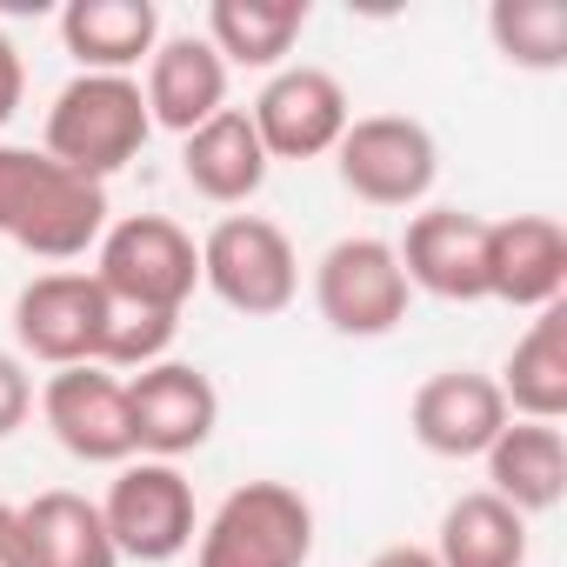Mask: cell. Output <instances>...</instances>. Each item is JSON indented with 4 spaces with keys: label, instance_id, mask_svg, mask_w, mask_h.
<instances>
[{
    "label": "cell",
    "instance_id": "obj_7",
    "mask_svg": "<svg viewBox=\"0 0 567 567\" xmlns=\"http://www.w3.org/2000/svg\"><path fill=\"white\" fill-rule=\"evenodd\" d=\"M334 167H341V187L368 207H421L441 174V147L408 114H361L348 121Z\"/></svg>",
    "mask_w": 567,
    "mask_h": 567
},
{
    "label": "cell",
    "instance_id": "obj_13",
    "mask_svg": "<svg viewBox=\"0 0 567 567\" xmlns=\"http://www.w3.org/2000/svg\"><path fill=\"white\" fill-rule=\"evenodd\" d=\"M408 288L434 301H487V220L467 207H427L394 247Z\"/></svg>",
    "mask_w": 567,
    "mask_h": 567
},
{
    "label": "cell",
    "instance_id": "obj_21",
    "mask_svg": "<svg viewBox=\"0 0 567 567\" xmlns=\"http://www.w3.org/2000/svg\"><path fill=\"white\" fill-rule=\"evenodd\" d=\"M301 28H308V0H214L207 8V48L227 68H254V74H280Z\"/></svg>",
    "mask_w": 567,
    "mask_h": 567
},
{
    "label": "cell",
    "instance_id": "obj_14",
    "mask_svg": "<svg viewBox=\"0 0 567 567\" xmlns=\"http://www.w3.org/2000/svg\"><path fill=\"white\" fill-rule=\"evenodd\" d=\"M507 401L494 388V374H474V368H447V374H427L414 388V408H408V427L427 454L441 461H474L494 447V434L507 427Z\"/></svg>",
    "mask_w": 567,
    "mask_h": 567
},
{
    "label": "cell",
    "instance_id": "obj_20",
    "mask_svg": "<svg viewBox=\"0 0 567 567\" xmlns=\"http://www.w3.org/2000/svg\"><path fill=\"white\" fill-rule=\"evenodd\" d=\"M494 388H501L507 414H520V421H547L554 427L567 414V301L534 315V328L514 341V354H507Z\"/></svg>",
    "mask_w": 567,
    "mask_h": 567
},
{
    "label": "cell",
    "instance_id": "obj_17",
    "mask_svg": "<svg viewBox=\"0 0 567 567\" xmlns=\"http://www.w3.org/2000/svg\"><path fill=\"white\" fill-rule=\"evenodd\" d=\"M267 147H260V134H254V121L240 114V107H220L207 127H194L187 141H181V174H187V187L200 194V200H214V207H240V200H254L260 194V181H267Z\"/></svg>",
    "mask_w": 567,
    "mask_h": 567
},
{
    "label": "cell",
    "instance_id": "obj_27",
    "mask_svg": "<svg viewBox=\"0 0 567 567\" xmlns=\"http://www.w3.org/2000/svg\"><path fill=\"white\" fill-rule=\"evenodd\" d=\"M21 94H28V68H21V48L0 34V127L21 114Z\"/></svg>",
    "mask_w": 567,
    "mask_h": 567
},
{
    "label": "cell",
    "instance_id": "obj_28",
    "mask_svg": "<svg viewBox=\"0 0 567 567\" xmlns=\"http://www.w3.org/2000/svg\"><path fill=\"white\" fill-rule=\"evenodd\" d=\"M0 567H28V527H21V507H0Z\"/></svg>",
    "mask_w": 567,
    "mask_h": 567
},
{
    "label": "cell",
    "instance_id": "obj_12",
    "mask_svg": "<svg viewBox=\"0 0 567 567\" xmlns=\"http://www.w3.org/2000/svg\"><path fill=\"white\" fill-rule=\"evenodd\" d=\"M41 414L54 441L87 467H127L134 461V421H127V381L107 368H54L41 388Z\"/></svg>",
    "mask_w": 567,
    "mask_h": 567
},
{
    "label": "cell",
    "instance_id": "obj_23",
    "mask_svg": "<svg viewBox=\"0 0 567 567\" xmlns=\"http://www.w3.org/2000/svg\"><path fill=\"white\" fill-rule=\"evenodd\" d=\"M434 560L441 567H527V520L487 487H474L441 514Z\"/></svg>",
    "mask_w": 567,
    "mask_h": 567
},
{
    "label": "cell",
    "instance_id": "obj_25",
    "mask_svg": "<svg viewBox=\"0 0 567 567\" xmlns=\"http://www.w3.org/2000/svg\"><path fill=\"white\" fill-rule=\"evenodd\" d=\"M174 334H181V315L114 308V321H107V348H101V368H154V361H167Z\"/></svg>",
    "mask_w": 567,
    "mask_h": 567
},
{
    "label": "cell",
    "instance_id": "obj_5",
    "mask_svg": "<svg viewBox=\"0 0 567 567\" xmlns=\"http://www.w3.org/2000/svg\"><path fill=\"white\" fill-rule=\"evenodd\" d=\"M200 280L234 315L267 321V315H288L295 308V295H301V254H295V240L280 234L274 220L227 214L200 240Z\"/></svg>",
    "mask_w": 567,
    "mask_h": 567
},
{
    "label": "cell",
    "instance_id": "obj_2",
    "mask_svg": "<svg viewBox=\"0 0 567 567\" xmlns=\"http://www.w3.org/2000/svg\"><path fill=\"white\" fill-rule=\"evenodd\" d=\"M147 134H154V121H147L134 74H74L48 107V147L41 154H54L61 167H74L87 181H107L147 147Z\"/></svg>",
    "mask_w": 567,
    "mask_h": 567
},
{
    "label": "cell",
    "instance_id": "obj_18",
    "mask_svg": "<svg viewBox=\"0 0 567 567\" xmlns=\"http://www.w3.org/2000/svg\"><path fill=\"white\" fill-rule=\"evenodd\" d=\"M61 41L81 74H134L161 48V8L154 0H68Z\"/></svg>",
    "mask_w": 567,
    "mask_h": 567
},
{
    "label": "cell",
    "instance_id": "obj_6",
    "mask_svg": "<svg viewBox=\"0 0 567 567\" xmlns=\"http://www.w3.org/2000/svg\"><path fill=\"white\" fill-rule=\"evenodd\" d=\"M408 274L394 260V240H374V234H348L321 254L315 267V308L334 334L348 341H381L408 321Z\"/></svg>",
    "mask_w": 567,
    "mask_h": 567
},
{
    "label": "cell",
    "instance_id": "obj_1",
    "mask_svg": "<svg viewBox=\"0 0 567 567\" xmlns=\"http://www.w3.org/2000/svg\"><path fill=\"white\" fill-rule=\"evenodd\" d=\"M107 234V181L0 141V240L34 260H81Z\"/></svg>",
    "mask_w": 567,
    "mask_h": 567
},
{
    "label": "cell",
    "instance_id": "obj_29",
    "mask_svg": "<svg viewBox=\"0 0 567 567\" xmlns=\"http://www.w3.org/2000/svg\"><path fill=\"white\" fill-rule=\"evenodd\" d=\"M368 567H441L434 560V547H414V540H394V547H381Z\"/></svg>",
    "mask_w": 567,
    "mask_h": 567
},
{
    "label": "cell",
    "instance_id": "obj_16",
    "mask_svg": "<svg viewBox=\"0 0 567 567\" xmlns=\"http://www.w3.org/2000/svg\"><path fill=\"white\" fill-rule=\"evenodd\" d=\"M147 121L167 127V134H194L207 127L220 107H227V61L207 48V34H167L154 54H147Z\"/></svg>",
    "mask_w": 567,
    "mask_h": 567
},
{
    "label": "cell",
    "instance_id": "obj_8",
    "mask_svg": "<svg viewBox=\"0 0 567 567\" xmlns=\"http://www.w3.org/2000/svg\"><path fill=\"white\" fill-rule=\"evenodd\" d=\"M114 301L94 274H34L14 295V341L48 368H101Z\"/></svg>",
    "mask_w": 567,
    "mask_h": 567
},
{
    "label": "cell",
    "instance_id": "obj_9",
    "mask_svg": "<svg viewBox=\"0 0 567 567\" xmlns=\"http://www.w3.org/2000/svg\"><path fill=\"white\" fill-rule=\"evenodd\" d=\"M107 540L127 560H174L194 547L200 520H194V487L174 461H127L101 501Z\"/></svg>",
    "mask_w": 567,
    "mask_h": 567
},
{
    "label": "cell",
    "instance_id": "obj_26",
    "mask_svg": "<svg viewBox=\"0 0 567 567\" xmlns=\"http://www.w3.org/2000/svg\"><path fill=\"white\" fill-rule=\"evenodd\" d=\"M28 414H34V381H28V361L0 348V441H8Z\"/></svg>",
    "mask_w": 567,
    "mask_h": 567
},
{
    "label": "cell",
    "instance_id": "obj_3",
    "mask_svg": "<svg viewBox=\"0 0 567 567\" xmlns=\"http://www.w3.org/2000/svg\"><path fill=\"white\" fill-rule=\"evenodd\" d=\"M94 280L114 308L141 315H181L187 295L200 288V247L181 220L167 214H127L101 234L94 247Z\"/></svg>",
    "mask_w": 567,
    "mask_h": 567
},
{
    "label": "cell",
    "instance_id": "obj_4",
    "mask_svg": "<svg viewBox=\"0 0 567 567\" xmlns=\"http://www.w3.org/2000/svg\"><path fill=\"white\" fill-rule=\"evenodd\" d=\"M308 554H315L308 494L288 481H247L200 527L194 567H308Z\"/></svg>",
    "mask_w": 567,
    "mask_h": 567
},
{
    "label": "cell",
    "instance_id": "obj_19",
    "mask_svg": "<svg viewBox=\"0 0 567 567\" xmlns=\"http://www.w3.org/2000/svg\"><path fill=\"white\" fill-rule=\"evenodd\" d=\"M481 461H487V481H494L487 494L507 501L520 520L560 507V494H567V441L547 421H507Z\"/></svg>",
    "mask_w": 567,
    "mask_h": 567
},
{
    "label": "cell",
    "instance_id": "obj_11",
    "mask_svg": "<svg viewBox=\"0 0 567 567\" xmlns=\"http://www.w3.org/2000/svg\"><path fill=\"white\" fill-rule=\"evenodd\" d=\"M127 421H134V454L141 461H181L207 447L220 421V394L200 368L187 361H154L127 381Z\"/></svg>",
    "mask_w": 567,
    "mask_h": 567
},
{
    "label": "cell",
    "instance_id": "obj_24",
    "mask_svg": "<svg viewBox=\"0 0 567 567\" xmlns=\"http://www.w3.org/2000/svg\"><path fill=\"white\" fill-rule=\"evenodd\" d=\"M487 34H494V48H501L514 68H527V74L567 68V8H560V0H494Z\"/></svg>",
    "mask_w": 567,
    "mask_h": 567
},
{
    "label": "cell",
    "instance_id": "obj_15",
    "mask_svg": "<svg viewBox=\"0 0 567 567\" xmlns=\"http://www.w3.org/2000/svg\"><path fill=\"white\" fill-rule=\"evenodd\" d=\"M560 295H567V227L554 214L487 220V301L540 315Z\"/></svg>",
    "mask_w": 567,
    "mask_h": 567
},
{
    "label": "cell",
    "instance_id": "obj_10",
    "mask_svg": "<svg viewBox=\"0 0 567 567\" xmlns=\"http://www.w3.org/2000/svg\"><path fill=\"white\" fill-rule=\"evenodd\" d=\"M247 121H254L267 161H315V154L341 147L354 107H348V87L328 68H280V74H267Z\"/></svg>",
    "mask_w": 567,
    "mask_h": 567
},
{
    "label": "cell",
    "instance_id": "obj_22",
    "mask_svg": "<svg viewBox=\"0 0 567 567\" xmlns=\"http://www.w3.org/2000/svg\"><path fill=\"white\" fill-rule=\"evenodd\" d=\"M21 527H28V567H121L107 520L87 494L48 487L21 507Z\"/></svg>",
    "mask_w": 567,
    "mask_h": 567
}]
</instances>
